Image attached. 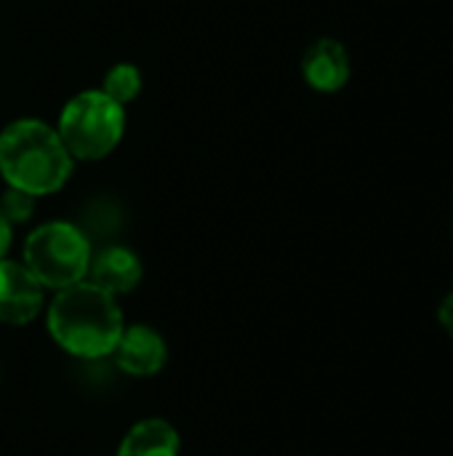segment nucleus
Returning <instances> with one entry per match:
<instances>
[{"mask_svg": "<svg viewBox=\"0 0 453 456\" xmlns=\"http://www.w3.org/2000/svg\"><path fill=\"white\" fill-rule=\"evenodd\" d=\"M101 91L117 102L120 107H125L128 102H133L142 91V72L136 64H128V61H120L115 64L107 75H104V83H101Z\"/></svg>", "mask_w": 453, "mask_h": 456, "instance_id": "nucleus-10", "label": "nucleus"}, {"mask_svg": "<svg viewBox=\"0 0 453 456\" xmlns=\"http://www.w3.org/2000/svg\"><path fill=\"white\" fill-rule=\"evenodd\" d=\"M352 75L350 53L336 37L315 40L302 56V77L318 94H339Z\"/></svg>", "mask_w": 453, "mask_h": 456, "instance_id": "nucleus-7", "label": "nucleus"}, {"mask_svg": "<svg viewBox=\"0 0 453 456\" xmlns=\"http://www.w3.org/2000/svg\"><path fill=\"white\" fill-rule=\"evenodd\" d=\"M125 107L112 102L101 88L72 96L56 123V134L64 142L72 160H101L123 139Z\"/></svg>", "mask_w": 453, "mask_h": 456, "instance_id": "nucleus-3", "label": "nucleus"}, {"mask_svg": "<svg viewBox=\"0 0 453 456\" xmlns=\"http://www.w3.org/2000/svg\"><path fill=\"white\" fill-rule=\"evenodd\" d=\"M179 449H182L179 430L160 417H150L136 422L123 436L117 456H179Z\"/></svg>", "mask_w": 453, "mask_h": 456, "instance_id": "nucleus-9", "label": "nucleus"}, {"mask_svg": "<svg viewBox=\"0 0 453 456\" xmlns=\"http://www.w3.org/2000/svg\"><path fill=\"white\" fill-rule=\"evenodd\" d=\"M142 262L139 256L125 248V246H107L104 251H99L96 256H91L88 265V281L93 286H99L101 291L112 294L115 299L123 294H131L139 283H142Z\"/></svg>", "mask_w": 453, "mask_h": 456, "instance_id": "nucleus-8", "label": "nucleus"}, {"mask_svg": "<svg viewBox=\"0 0 453 456\" xmlns=\"http://www.w3.org/2000/svg\"><path fill=\"white\" fill-rule=\"evenodd\" d=\"M0 382H3V366H0Z\"/></svg>", "mask_w": 453, "mask_h": 456, "instance_id": "nucleus-14", "label": "nucleus"}, {"mask_svg": "<svg viewBox=\"0 0 453 456\" xmlns=\"http://www.w3.org/2000/svg\"><path fill=\"white\" fill-rule=\"evenodd\" d=\"M72 155L56 128L43 120L21 118L0 131V176L35 198L59 192L72 176Z\"/></svg>", "mask_w": 453, "mask_h": 456, "instance_id": "nucleus-2", "label": "nucleus"}, {"mask_svg": "<svg viewBox=\"0 0 453 456\" xmlns=\"http://www.w3.org/2000/svg\"><path fill=\"white\" fill-rule=\"evenodd\" d=\"M35 211V195L21 192L16 187H5V192L0 195V214L11 222V224H24Z\"/></svg>", "mask_w": 453, "mask_h": 456, "instance_id": "nucleus-11", "label": "nucleus"}, {"mask_svg": "<svg viewBox=\"0 0 453 456\" xmlns=\"http://www.w3.org/2000/svg\"><path fill=\"white\" fill-rule=\"evenodd\" d=\"M48 334L69 355L83 361H99L112 355L125 323L120 305L112 294L101 291L91 281H80L56 291L48 305Z\"/></svg>", "mask_w": 453, "mask_h": 456, "instance_id": "nucleus-1", "label": "nucleus"}, {"mask_svg": "<svg viewBox=\"0 0 453 456\" xmlns=\"http://www.w3.org/2000/svg\"><path fill=\"white\" fill-rule=\"evenodd\" d=\"M115 366L136 379H147L163 371L166 361H168V347L166 339L144 323H133L125 326L115 350H112Z\"/></svg>", "mask_w": 453, "mask_h": 456, "instance_id": "nucleus-6", "label": "nucleus"}, {"mask_svg": "<svg viewBox=\"0 0 453 456\" xmlns=\"http://www.w3.org/2000/svg\"><path fill=\"white\" fill-rule=\"evenodd\" d=\"M11 243H13V224L0 214V259H5Z\"/></svg>", "mask_w": 453, "mask_h": 456, "instance_id": "nucleus-13", "label": "nucleus"}, {"mask_svg": "<svg viewBox=\"0 0 453 456\" xmlns=\"http://www.w3.org/2000/svg\"><path fill=\"white\" fill-rule=\"evenodd\" d=\"M91 243L85 232L69 222H48L24 240V267L43 289H69L88 275Z\"/></svg>", "mask_w": 453, "mask_h": 456, "instance_id": "nucleus-4", "label": "nucleus"}, {"mask_svg": "<svg viewBox=\"0 0 453 456\" xmlns=\"http://www.w3.org/2000/svg\"><path fill=\"white\" fill-rule=\"evenodd\" d=\"M438 323H441V329L453 339V291L446 294L443 302L438 305Z\"/></svg>", "mask_w": 453, "mask_h": 456, "instance_id": "nucleus-12", "label": "nucleus"}, {"mask_svg": "<svg viewBox=\"0 0 453 456\" xmlns=\"http://www.w3.org/2000/svg\"><path fill=\"white\" fill-rule=\"evenodd\" d=\"M43 286L35 275L11 259H0V323L5 326H27L43 310Z\"/></svg>", "mask_w": 453, "mask_h": 456, "instance_id": "nucleus-5", "label": "nucleus"}]
</instances>
